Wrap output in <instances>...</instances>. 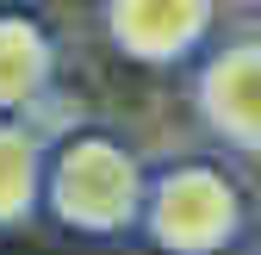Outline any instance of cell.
I'll return each mask as SVG.
<instances>
[{
  "label": "cell",
  "mask_w": 261,
  "mask_h": 255,
  "mask_svg": "<svg viewBox=\"0 0 261 255\" xmlns=\"http://www.w3.org/2000/svg\"><path fill=\"white\" fill-rule=\"evenodd\" d=\"M149 174L112 131H62L44 156V206L75 237H130L143 231Z\"/></svg>",
  "instance_id": "obj_1"
},
{
  "label": "cell",
  "mask_w": 261,
  "mask_h": 255,
  "mask_svg": "<svg viewBox=\"0 0 261 255\" xmlns=\"http://www.w3.org/2000/svg\"><path fill=\"white\" fill-rule=\"evenodd\" d=\"M143 237L162 255H218L243 237V187L224 162H174L149 181Z\"/></svg>",
  "instance_id": "obj_2"
},
{
  "label": "cell",
  "mask_w": 261,
  "mask_h": 255,
  "mask_svg": "<svg viewBox=\"0 0 261 255\" xmlns=\"http://www.w3.org/2000/svg\"><path fill=\"white\" fill-rule=\"evenodd\" d=\"M193 106L224 149L261 156V31H243V38H224L205 50Z\"/></svg>",
  "instance_id": "obj_3"
},
{
  "label": "cell",
  "mask_w": 261,
  "mask_h": 255,
  "mask_svg": "<svg viewBox=\"0 0 261 255\" xmlns=\"http://www.w3.org/2000/svg\"><path fill=\"white\" fill-rule=\"evenodd\" d=\"M218 25V0H106V38L143 69L193 56Z\"/></svg>",
  "instance_id": "obj_4"
},
{
  "label": "cell",
  "mask_w": 261,
  "mask_h": 255,
  "mask_svg": "<svg viewBox=\"0 0 261 255\" xmlns=\"http://www.w3.org/2000/svg\"><path fill=\"white\" fill-rule=\"evenodd\" d=\"M56 93V38L38 13H0V118L31 124L44 100Z\"/></svg>",
  "instance_id": "obj_5"
},
{
  "label": "cell",
  "mask_w": 261,
  "mask_h": 255,
  "mask_svg": "<svg viewBox=\"0 0 261 255\" xmlns=\"http://www.w3.org/2000/svg\"><path fill=\"white\" fill-rule=\"evenodd\" d=\"M44 206V137L38 124L0 118V231H19Z\"/></svg>",
  "instance_id": "obj_6"
},
{
  "label": "cell",
  "mask_w": 261,
  "mask_h": 255,
  "mask_svg": "<svg viewBox=\"0 0 261 255\" xmlns=\"http://www.w3.org/2000/svg\"><path fill=\"white\" fill-rule=\"evenodd\" d=\"M249 7H261V0H249Z\"/></svg>",
  "instance_id": "obj_7"
}]
</instances>
